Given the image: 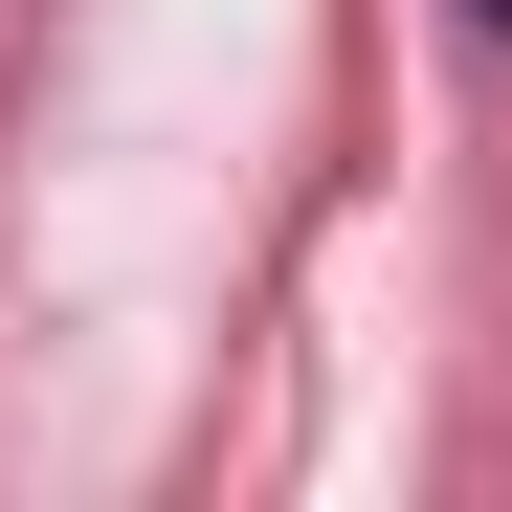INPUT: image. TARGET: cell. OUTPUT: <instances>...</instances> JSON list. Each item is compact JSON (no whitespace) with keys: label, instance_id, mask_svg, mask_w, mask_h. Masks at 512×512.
<instances>
[{"label":"cell","instance_id":"obj_1","mask_svg":"<svg viewBox=\"0 0 512 512\" xmlns=\"http://www.w3.org/2000/svg\"><path fill=\"white\" fill-rule=\"evenodd\" d=\"M468 23H512V0H468Z\"/></svg>","mask_w":512,"mask_h":512}]
</instances>
